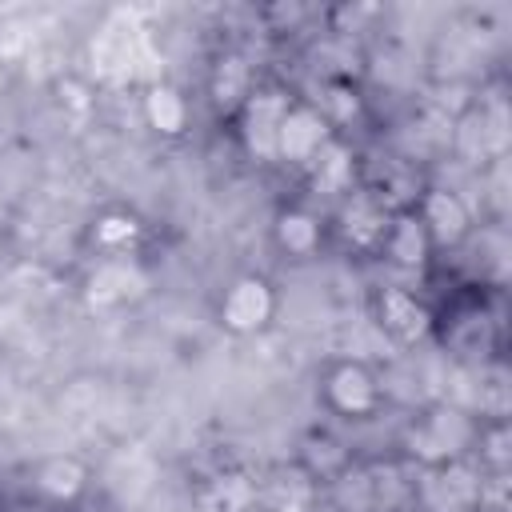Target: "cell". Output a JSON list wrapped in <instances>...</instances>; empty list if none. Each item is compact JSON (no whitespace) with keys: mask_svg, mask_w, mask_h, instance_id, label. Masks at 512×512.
Returning <instances> with one entry per match:
<instances>
[{"mask_svg":"<svg viewBox=\"0 0 512 512\" xmlns=\"http://www.w3.org/2000/svg\"><path fill=\"white\" fill-rule=\"evenodd\" d=\"M324 408L340 420H368L384 404V384L364 360H332L320 376Z\"/></svg>","mask_w":512,"mask_h":512,"instance_id":"obj_2","label":"cell"},{"mask_svg":"<svg viewBox=\"0 0 512 512\" xmlns=\"http://www.w3.org/2000/svg\"><path fill=\"white\" fill-rule=\"evenodd\" d=\"M292 96L276 84H256L248 92V100L240 104L236 120H240V144L252 160H276V132H280V120L288 112Z\"/></svg>","mask_w":512,"mask_h":512,"instance_id":"obj_4","label":"cell"},{"mask_svg":"<svg viewBox=\"0 0 512 512\" xmlns=\"http://www.w3.org/2000/svg\"><path fill=\"white\" fill-rule=\"evenodd\" d=\"M140 220L124 208H112V212H100L92 224H88V244L100 252V260H112V256H128L136 244H140Z\"/></svg>","mask_w":512,"mask_h":512,"instance_id":"obj_17","label":"cell"},{"mask_svg":"<svg viewBox=\"0 0 512 512\" xmlns=\"http://www.w3.org/2000/svg\"><path fill=\"white\" fill-rule=\"evenodd\" d=\"M476 432H480V424L464 408L436 404V408H424L408 424L404 448L428 468H448V464H460L476 448Z\"/></svg>","mask_w":512,"mask_h":512,"instance_id":"obj_1","label":"cell"},{"mask_svg":"<svg viewBox=\"0 0 512 512\" xmlns=\"http://www.w3.org/2000/svg\"><path fill=\"white\" fill-rule=\"evenodd\" d=\"M140 108H144L148 128L160 132V136H180V132L188 128V100H184L180 88H172V84H164V80H156V84L144 88Z\"/></svg>","mask_w":512,"mask_h":512,"instance_id":"obj_18","label":"cell"},{"mask_svg":"<svg viewBox=\"0 0 512 512\" xmlns=\"http://www.w3.org/2000/svg\"><path fill=\"white\" fill-rule=\"evenodd\" d=\"M312 504H316V480L300 468L280 472L264 488V512H312Z\"/></svg>","mask_w":512,"mask_h":512,"instance_id":"obj_21","label":"cell"},{"mask_svg":"<svg viewBox=\"0 0 512 512\" xmlns=\"http://www.w3.org/2000/svg\"><path fill=\"white\" fill-rule=\"evenodd\" d=\"M456 140V152L468 160V164H484L488 156H500L504 152V120H500V108H472L460 128L452 132Z\"/></svg>","mask_w":512,"mask_h":512,"instance_id":"obj_15","label":"cell"},{"mask_svg":"<svg viewBox=\"0 0 512 512\" xmlns=\"http://www.w3.org/2000/svg\"><path fill=\"white\" fill-rule=\"evenodd\" d=\"M272 316H276V288L256 272L236 276L216 304V320L232 336H256L272 324Z\"/></svg>","mask_w":512,"mask_h":512,"instance_id":"obj_3","label":"cell"},{"mask_svg":"<svg viewBox=\"0 0 512 512\" xmlns=\"http://www.w3.org/2000/svg\"><path fill=\"white\" fill-rule=\"evenodd\" d=\"M92 56H96V68H100L104 76H132L128 64H136V60L148 56L144 28H136V20L120 12V16L100 32V40L92 44Z\"/></svg>","mask_w":512,"mask_h":512,"instance_id":"obj_12","label":"cell"},{"mask_svg":"<svg viewBox=\"0 0 512 512\" xmlns=\"http://www.w3.org/2000/svg\"><path fill=\"white\" fill-rule=\"evenodd\" d=\"M144 288H148V276H144V268H140L132 256L100 260V264L88 272V284H84L88 304H96V308L128 304V300H136Z\"/></svg>","mask_w":512,"mask_h":512,"instance_id":"obj_11","label":"cell"},{"mask_svg":"<svg viewBox=\"0 0 512 512\" xmlns=\"http://www.w3.org/2000/svg\"><path fill=\"white\" fill-rule=\"evenodd\" d=\"M372 316H376L380 332H384L388 340L404 344V348L428 340V332H432V324H436L432 308H428L416 292H408V288H400V284H388V288H380V292L372 296Z\"/></svg>","mask_w":512,"mask_h":512,"instance_id":"obj_5","label":"cell"},{"mask_svg":"<svg viewBox=\"0 0 512 512\" xmlns=\"http://www.w3.org/2000/svg\"><path fill=\"white\" fill-rule=\"evenodd\" d=\"M376 252H380L392 268H400V272H420V268H428L436 244H432L428 228L420 224L416 208H396V212L388 216V228H384Z\"/></svg>","mask_w":512,"mask_h":512,"instance_id":"obj_8","label":"cell"},{"mask_svg":"<svg viewBox=\"0 0 512 512\" xmlns=\"http://www.w3.org/2000/svg\"><path fill=\"white\" fill-rule=\"evenodd\" d=\"M256 480L244 472H220L200 488V508L204 512H252L256 504Z\"/></svg>","mask_w":512,"mask_h":512,"instance_id":"obj_19","label":"cell"},{"mask_svg":"<svg viewBox=\"0 0 512 512\" xmlns=\"http://www.w3.org/2000/svg\"><path fill=\"white\" fill-rule=\"evenodd\" d=\"M308 180H312V192L316 196H328V200H340L356 188V152L352 144H344L340 136H332L316 160L308 164Z\"/></svg>","mask_w":512,"mask_h":512,"instance_id":"obj_14","label":"cell"},{"mask_svg":"<svg viewBox=\"0 0 512 512\" xmlns=\"http://www.w3.org/2000/svg\"><path fill=\"white\" fill-rule=\"evenodd\" d=\"M364 100H360V88L348 80V76H328L320 84V100H316V112L332 124V128H344L360 116Z\"/></svg>","mask_w":512,"mask_h":512,"instance_id":"obj_22","label":"cell"},{"mask_svg":"<svg viewBox=\"0 0 512 512\" xmlns=\"http://www.w3.org/2000/svg\"><path fill=\"white\" fill-rule=\"evenodd\" d=\"M412 208H416V216L428 228L436 248H452V244H460L472 232V208L452 188H428Z\"/></svg>","mask_w":512,"mask_h":512,"instance_id":"obj_9","label":"cell"},{"mask_svg":"<svg viewBox=\"0 0 512 512\" xmlns=\"http://www.w3.org/2000/svg\"><path fill=\"white\" fill-rule=\"evenodd\" d=\"M88 480L92 472L76 452H52L32 464V488L48 504H76L88 492Z\"/></svg>","mask_w":512,"mask_h":512,"instance_id":"obj_10","label":"cell"},{"mask_svg":"<svg viewBox=\"0 0 512 512\" xmlns=\"http://www.w3.org/2000/svg\"><path fill=\"white\" fill-rule=\"evenodd\" d=\"M348 468V448L332 432H308L300 444V472H308L316 484L336 480Z\"/></svg>","mask_w":512,"mask_h":512,"instance_id":"obj_20","label":"cell"},{"mask_svg":"<svg viewBox=\"0 0 512 512\" xmlns=\"http://www.w3.org/2000/svg\"><path fill=\"white\" fill-rule=\"evenodd\" d=\"M388 216H392V208L384 204V196H376L372 188H352L348 196H340L336 232L356 252H376L380 248V236L388 228Z\"/></svg>","mask_w":512,"mask_h":512,"instance_id":"obj_7","label":"cell"},{"mask_svg":"<svg viewBox=\"0 0 512 512\" xmlns=\"http://www.w3.org/2000/svg\"><path fill=\"white\" fill-rule=\"evenodd\" d=\"M252 88H256V80L240 52H224L208 72V96L220 112H240V104L248 100Z\"/></svg>","mask_w":512,"mask_h":512,"instance_id":"obj_16","label":"cell"},{"mask_svg":"<svg viewBox=\"0 0 512 512\" xmlns=\"http://www.w3.org/2000/svg\"><path fill=\"white\" fill-rule=\"evenodd\" d=\"M272 240L288 260H308L324 244V216L312 212L308 204H288L272 220Z\"/></svg>","mask_w":512,"mask_h":512,"instance_id":"obj_13","label":"cell"},{"mask_svg":"<svg viewBox=\"0 0 512 512\" xmlns=\"http://www.w3.org/2000/svg\"><path fill=\"white\" fill-rule=\"evenodd\" d=\"M336 136V128L316 112V104H300L292 100L284 120H280V132H276V160L284 164H300L308 168L316 160V152Z\"/></svg>","mask_w":512,"mask_h":512,"instance_id":"obj_6","label":"cell"}]
</instances>
